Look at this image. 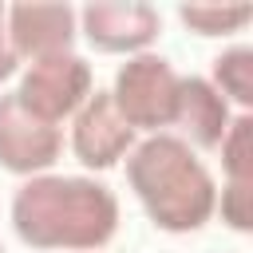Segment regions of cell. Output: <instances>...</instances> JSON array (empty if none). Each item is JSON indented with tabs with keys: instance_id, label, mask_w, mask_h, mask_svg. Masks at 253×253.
<instances>
[{
	"instance_id": "1",
	"label": "cell",
	"mask_w": 253,
	"mask_h": 253,
	"mask_svg": "<svg viewBox=\"0 0 253 253\" xmlns=\"http://www.w3.org/2000/svg\"><path fill=\"white\" fill-rule=\"evenodd\" d=\"M12 229L32 249L95 253L119 229V198L83 174H36L12 198Z\"/></svg>"
},
{
	"instance_id": "2",
	"label": "cell",
	"mask_w": 253,
	"mask_h": 253,
	"mask_svg": "<svg viewBox=\"0 0 253 253\" xmlns=\"http://www.w3.org/2000/svg\"><path fill=\"white\" fill-rule=\"evenodd\" d=\"M126 182L146 217L166 233H194L213 217L217 182L178 134H146L126 154Z\"/></svg>"
},
{
	"instance_id": "3",
	"label": "cell",
	"mask_w": 253,
	"mask_h": 253,
	"mask_svg": "<svg viewBox=\"0 0 253 253\" xmlns=\"http://www.w3.org/2000/svg\"><path fill=\"white\" fill-rule=\"evenodd\" d=\"M178 79L182 75L170 67V59L142 51L115 71V83L107 95L134 134L138 130L162 134L166 126H174V115H178Z\"/></svg>"
},
{
	"instance_id": "4",
	"label": "cell",
	"mask_w": 253,
	"mask_h": 253,
	"mask_svg": "<svg viewBox=\"0 0 253 253\" xmlns=\"http://www.w3.org/2000/svg\"><path fill=\"white\" fill-rule=\"evenodd\" d=\"M91 91H95L91 63L83 55L67 51V55H51V59L28 63L24 75H20V87L12 95L32 119H40L47 126H59L63 119H71L87 103Z\"/></svg>"
},
{
	"instance_id": "5",
	"label": "cell",
	"mask_w": 253,
	"mask_h": 253,
	"mask_svg": "<svg viewBox=\"0 0 253 253\" xmlns=\"http://www.w3.org/2000/svg\"><path fill=\"white\" fill-rule=\"evenodd\" d=\"M79 16V32L87 36V43L95 51H107V55H142L158 32H162V16L142 4V0H126V4H111V0H99V4H87Z\"/></svg>"
},
{
	"instance_id": "6",
	"label": "cell",
	"mask_w": 253,
	"mask_h": 253,
	"mask_svg": "<svg viewBox=\"0 0 253 253\" xmlns=\"http://www.w3.org/2000/svg\"><path fill=\"white\" fill-rule=\"evenodd\" d=\"M63 150V130L32 119L16 95H0V166L20 178L47 174Z\"/></svg>"
},
{
	"instance_id": "7",
	"label": "cell",
	"mask_w": 253,
	"mask_h": 253,
	"mask_svg": "<svg viewBox=\"0 0 253 253\" xmlns=\"http://www.w3.org/2000/svg\"><path fill=\"white\" fill-rule=\"evenodd\" d=\"M4 36L16 59H51L67 55L79 36V16L67 4H12L4 8Z\"/></svg>"
},
{
	"instance_id": "8",
	"label": "cell",
	"mask_w": 253,
	"mask_h": 253,
	"mask_svg": "<svg viewBox=\"0 0 253 253\" xmlns=\"http://www.w3.org/2000/svg\"><path fill=\"white\" fill-rule=\"evenodd\" d=\"M134 142H138L134 130L115 111L107 91H91L87 103L71 115V154L87 170H111L115 162L130 154Z\"/></svg>"
},
{
	"instance_id": "9",
	"label": "cell",
	"mask_w": 253,
	"mask_h": 253,
	"mask_svg": "<svg viewBox=\"0 0 253 253\" xmlns=\"http://www.w3.org/2000/svg\"><path fill=\"white\" fill-rule=\"evenodd\" d=\"M233 123V111L229 103L217 95V87L202 75H182L178 79V115H174V126L186 130L182 142L198 146V150H217V142L225 138Z\"/></svg>"
},
{
	"instance_id": "10",
	"label": "cell",
	"mask_w": 253,
	"mask_h": 253,
	"mask_svg": "<svg viewBox=\"0 0 253 253\" xmlns=\"http://www.w3.org/2000/svg\"><path fill=\"white\" fill-rule=\"evenodd\" d=\"M210 83L217 87V95L225 103H237L241 115H249V107H253V47H245V43L225 47L213 59Z\"/></svg>"
},
{
	"instance_id": "11",
	"label": "cell",
	"mask_w": 253,
	"mask_h": 253,
	"mask_svg": "<svg viewBox=\"0 0 253 253\" xmlns=\"http://www.w3.org/2000/svg\"><path fill=\"white\" fill-rule=\"evenodd\" d=\"M182 24L198 36H233L253 20L249 4H182Z\"/></svg>"
},
{
	"instance_id": "12",
	"label": "cell",
	"mask_w": 253,
	"mask_h": 253,
	"mask_svg": "<svg viewBox=\"0 0 253 253\" xmlns=\"http://www.w3.org/2000/svg\"><path fill=\"white\" fill-rule=\"evenodd\" d=\"M217 150H221L225 182H253V119L249 115H233Z\"/></svg>"
},
{
	"instance_id": "13",
	"label": "cell",
	"mask_w": 253,
	"mask_h": 253,
	"mask_svg": "<svg viewBox=\"0 0 253 253\" xmlns=\"http://www.w3.org/2000/svg\"><path fill=\"white\" fill-rule=\"evenodd\" d=\"M213 213H221V221L237 233L253 229V182H225L217 190V206Z\"/></svg>"
},
{
	"instance_id": "14",
	"label": "cell",
	"mask_w": 253,
	"mask_h": 253,
	"mask_svg": "<svg viewBox=\"0 0 253 253\" xmlns=\"http://www.w3.org/2000/svg\"><path fill=\"white\" fill-rule=\"evenodd\" d=\"M16 67H20V59H16V51H12V43H8V36H4V28H0V83H4V79H12V75H16Z\"/></svg>"
},
{
	"instance_id": "15",
	"label": "cell",
	"mask_w": 253,
	"mask_h": 253,
	"mask_svg": "<svg viewBox=\"0 0 253 253\" xmlns=\"http://www.w3.org/2000/svg\"><path fill=\"white\" fill-rule=\"evenodd\" d=\"M0 28H4V8H0Z\"/></svg>"
},
{
	"instance_id": "16",
	"label": "cell",
	"mask_w": 253,
	"mask_h": 253,
	"mask_svg": "<svg viewBox=\"0 0 253 253\" xmlns=\"http://www.w3.org/2000/svg\"><path fill=\"white\" fill-rule=\"evenodd\" d=\"M0 253H4V249H0Z\"/></svg>"
}]
</instances>
